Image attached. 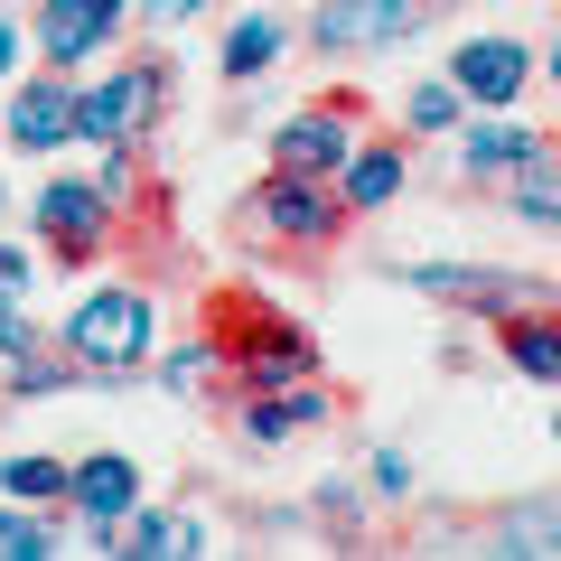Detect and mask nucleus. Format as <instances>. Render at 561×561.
I'll use <instances>...</instances> for the list:
<instances>
[{
  "label": "nucleus",
  "instance_id": "f257e3e1",
  "mask_svg": "<svg viewBox=\"0 0 561 561\" xmlns=\"http://www.w3.org/2000/svg\"><path fill=\"white\" fill-rule=\"evenodd\" d=\"M206 346H216L225 393H280V383L319 375V337L262 290H216L206 300Z\"/></svg>",
  "mask_w": 561,
  "mask_h": 561
},
{
  "label": "nucleus",
  "instance_id": "f03ea898",
  "mask_svg": "<svg viewBox=\"0 0 561 561\" xmlns=\"http://www.w3.org/2000/svg\"><path fill=\"white\" fill-rule=\"evenodd\" d=\"M346 225L356 216H346L337 179H300V169H262L234 197V234L253 243V253H337Z\"/></svg>",
  "mask_w": 561,
  "mask_h": 561
},
{
  "label": "nucleus",
  "instance_id": "7ed1b4c3",
  "mask_svg": "<svg viewBox=\"0 0 561 561\" xmlns=\"http://www.w3.org/2000/svg\"><path fill=\"white\" fill-rule=\"evenodd\" d=\"M57 346L84 375H150V356H160V309H150L140 280H94L57 319Z\"/></svg>",
  "mask_w": 561,
  "mask_h": 561
},
{
  "label": "nucleus",
  "instance_id": "20e7f679",
  "mask_svg": "<svg viewBox=\"0 0 561 561\" xmlns=\"http://www.w3.org/2000/svg\"><path fill=\"white\" fill-rule=\"evenodd\" d=\"M179 103V66L169 57H122L103 76H76V140H150Z\"/></svg>",
  "mask_w": 561,
  "mask_h": 561
},
{
  "label": "nucleus",
  "instance_id": "39448f33",
  "mask_svg": "<svg viewBox=\"0 0 561 561\" xmlns=\"http://www.w3.org/2000/svg\"><path fill=\"white\" fill-rule=\"evenodd\" d=\"M28 234H38L47 262H66V272H94V262L122 243V216L103 206V187L76 169V179H47L38 197H28Z\"/></svg>",
  "mask_w": 561,
  "mask_h": 561
},
{
  "label": "nucleus",
  "instance_id": "423d86ee",
  "mask_svg": "<svg viewBox=\"0 0 561 561\" xmlns=\"http://www.w3.org/2000/svg\"><path fill=\"white\" fill-rule=\"evenodd\" d=\"M431 20H440V0H309L300 38L319 57H383V47L421 38Z\"/></svg>",
  "mask_w": 561,
  "mask_h": 561
},
{
  "label": "nucleus",
  "instance_id": "0eeeda50",
  "mask_svg": "<svg viewBox=\"0 0 561 561\" xmlns=\"http://www.w3.org/2000/svg\"><path fill=\"white\" fill-rule=\"evenodd\" d=\"M122 28H131V0H28V66L84 76L94 57H113Z\"/></svg>",
  "mask_w": 561,
  "mask_h": 561
},
{
  "label": "nucleus",
  "instance_id": "6e6552de",
  "mask_svg": "<svg viewBox=\"0 0 561 561\" xmlns=\"http://www.w3.org/2000/svg\"><path fill=\"white\" fill-rule=\"evenodd\" d=\"M375 113V103L356 94V84H328L319 103H300V113L272 131V169H300V179H337L346 150H356V122Z\"/></svg>",
  "mask_w": 561,
  "mask_h": 561
},
{
  "label": "nucleus",
  "instance_id": "1a4fd4ad",
  "mask_svg": "<svg viewBox=\"0 0 561 561\" xmlns=\"http://www.w3.org/2000/svg\"><path fill=\"white\" fill-rule=\"evenodd\" d=\"M449 84H459L468 113H515V103L534 94V47H524L515 28H478V38L449 47Z\"/></svg>",
  "mask_w": 561,
  "mask_h": 561
},
{
  "label": "nucleus",
  "instance_id": "9d476101",
  "mask_svg": "<svg viewBox=\"0 0 561 561\" xmlns=\"http://www.w3.org/2000/svg\"><path fill=\"white\" fill-rule=\"evenodd\" d=\"M0 140L20 150V160H47L76 140V76L57 66H20L10 76V103H0Z\"/></svg>",
  "mask_w": 561,
  "mask_h": 561
},
{
  "label": "nucleus",
  "instance_id": "9b49d317",
  "mask_svg": "<svg viewBox=\"0 0 561 561\" xmlns=\"http://www.w3.org/2000/svg\"><path fill=\"white\" fill-rule=\"evenodd\" d=\"M542 140H552V131H534L524 113H468L459 131H449V160H459V187H486V197H496V187L515 179L524 160H534Z\"/></svg>",
  "mask_w": 561,
  "mask_h": 561
},
{
  "label": "nucleus",
  "instance_id": "f8f14e48",
  "mask_svg": "<svg viewBox=\"0 0 561 561\" xmlns=\"http://www.w3.org/2000/svg\"><path fill=\"white\" fill-rule=\"evenodd\" d=\"M328 421H337L328 375L280 383V393H234V431H243V449H290L300 431H328Z\"/></svg>",
  "mask_w": 561,
  "mask_h": 561
},
{
  "label": "nucleus",
  "instance_id": "ddd939ff",
  "mask_svg": "<svg viewBox=\"0 0 561 561\" xmlns=\"http://www.w3.org/2000/svg\"><path fill=\"white\" fill-rule=\"evenodd\" d=\"M290 38H300V28L280 20L272 0H253V10H234V20H225V38H216V76L243 94V84H262L280 57H290Z\"/></svg>",
  "mask_w": 561,
  "mask_h": 561
},
{
  "label": "nucleus",
  "instance_id": "4468645a",
  "mask_svg": "<svg viewBox=\"0 0 561 561\" xmlns=\"http://www.w3.org/2000/svg\"><path fill=\"white\" fill-rule=\"evenodd\" d=\"M402 187H412V150H402L393 131H356V150H346V169H337L346 216H383Z\"/></svg>",
  "mask_w": 561,
  "mask_h": 561
},
{
  "label": "nucleus",
  "instance_id": "2eb2a0df",
  "mask_svg": "<svg viewBox=\"0 0 561 561\" xmlns=\"http://www.w3.org/2000/svg\"><path fill=\"white\" fill-rule=\"evenodd\" d=\"M140 496H150L140 486V459H122V449H94V459L66 468V515L76 524H122Z\"/></svg>",
  "mask_w": 561,
  "mask_h": 561
},
{
  "label": "nucleus",
  "instance_id": "dca6fc26",
  "mask_svg": "<svg viewBox=\"0 0 561 561\" xmlns=\"http://www.w3.org/2000/svg\"><path fill=\"white\" fill-rule=\"evenodd\" d=\"M496 356H505V375L561 393V300L552 290H542L534 309H515V319H496Z\"/></svg>",
  "mask_w": 561,
  "mask_h": 561
},
{
  "label": "nucleus",
  "instance_id": "f3484780",
  "mask_svg": "<svg viewBox=\"0 0 561 561\" xmlns=\"http://www.w3.org/2000/svg\"><path fill=\"white\" fill-rule=\"evenodd\" d=\"M478 542H486V552H505V561L561 552V496H515V505H496V515L478 524Z\"/></svg>",
  "mask_w": 561,
  "mask_h": 561
},
{
  "label": "nucleus",
  "instance_id": "a211bd4d",
  "mask_svg": "<svg viewBox=\"0 0 561 561\" xmlns=\"http://www.w3.org/2000/svg\"><path fill=\"white\" fill-rule=\"evenodd\" d=\"M300 505H309V534L337 542V552H365V542H375V515H365V478H319Z\"/></svg>",
  "mask_w": 561,
  "mask_h": 561
},
{
  "label": "nucleus",
  "instance_id": "6ab92c4d",
  "mask_svg": "<svg viewBox=\"0 0 561 561\" xmlns=\"http://www.w3.org/2000/svg\"><path fill=\"white\" fill-rule=\"evenodd\" d=\"M122 552L131 561H169V552H206V524L179 515V505H150L140 496L131 515H122Z\"/></svg>",
  "mask_w": 561,
  "mask_h": 561
},
{
  "label": "nucleus",
  "instance_id": "aec40b11",
  "mask_svg": "<svg viewBox=\"0 0 561 561\" xmlns=\"http://www.w3.org/2000/svg\"><path fill=\"white\" fill-rule=\"evenodd\" d=\"M496 197H505V216H524V225H542V234H561V140H542V150L496 187Z\"/></svg>",
  "mask_w": 561,
  "mask_h": 561
},
{
  "label": "nucleus",
  "instance_id": "412c9836",
  "mask_svg": "<svg viewBox=\"0 0 561 561\" xmlns=\"http://www.w3.org/2000/svg\"><path fill=\"white\" fill-rule=\"evenodd\" d=\"M534 300H542V280H534V272H505V262H468V290H459L468 319H515V309H534Z\"/></svg>",
  "mask_w": 561,
  "mask_h": 561
},
{
  "label": "nucleus",
  "instance_id": "4be33fe9",
  "mask_svg": "<svg viewBox=\"0 0 561 561\" xmlns=\"http://www.w3.org/2000/svg\"><path fill=\"white\" fill-rule=\"evenodd\" d=\"M66 542L76 534H66L47 505H20V496L0 505V561H47V552H66Z\"/></svg>",
  "mask_w": 561,
  "mask_h": 561
},
{
  "label": "nucleus",
  "instance_id": "5701e85b",
  "mask_svg": "<svg viewBox=\"0 0 561 561\" xmlns=\"http://www.w3.org/2000/svg\"><path fill=\"white\" fill-rule=\"evenodd\" d=\"M66 468H76V459H38V449H0V496H20V505H66Z\"/></svg>",
  "mask_w": 561,
  "mask_h": 561
},
{
  "label": "nucleus",
  "instance_id": "b1692460",
  "mask_svg": "<svg viewBox=\"0 0 561 561\" xmlns=\"http://www.w3.org/2000/svg\"><path fill=\"white\" fill-rule=\"evenodd\" d=\"M76 383H84V365L66 356V346H57V356H47V346L10 356V393H20V402H57V393H76Z\"/></svg>",
  "mask_w": 561,
  "mask_h": 561
},
{
  "label": "nucleus",
  "instance_id": "393cba45",
  "mask_svg": "<svg viewBox=\"0 0 561 561\" xmlns=\"http://www.w3.org/2000/svg\"><path fill=\"white\" fill-rule=\"evenodd\" d=\"M459 122H468V103H459V84H449V76L402 94V131H412V140H449Z\"/></svg>",
  "mask_w": 561,
  "mask_h": 561
},
{
  "label": "nucleus",
  "instance_id": "a878e982",
  "mask_svg": "<svg viewBox=\"0 0 561 561\" xmlns=\"http://www.w3.org/2000/svg\"><path fill=\"white\" fill-rule=\"evenodd\" d=\"M150 383H160V393H179V402H197V393H216V346H206V337H187V346H169V356L160 365H150Z\"/></svg>",
  "mask_w": 561,
  "mask_h": 561
},
{
  "label": "nucleus",
  "instance_id": "bb28decb",
  "mask_svg": "<svg viewBox=\"0 0 561 561\" xmlns=\"http://www.w3.org/2000/svg\"><path fill=\"white\" fill-rule=\"evenodd\" d=\"M84 179L103 187L113 216H131V197H140V140H94V169H84Z\"/></svg>",
  "mask_w": 561,
  "mask_h": 561
},
{
  "label": "nucleus",
  "instance_id": "cd10ccee",
  "mask_svg": "<svg viewBox=\"0 0 561 561\" xmlns=\"http://www.w3.org/2000/svg\"><path fill=\"white\" fill-rule=\"evenodd\" d=\"M365 496H375V505H412V496H421V468L402 459L393 440H383V449H365Z\"/></svg>",
  "mask_w": 561,
  "mask_h": 561
},
{
  "label": "nucleus",
  "instance_id": "c85d7f7f",
  "mask_svg": "<svg viewBox=\"0 0 561 561\" xmlns=\"http://www.w3.org/2000/svg\"><path fill=\"white\" fill-rule=\"evenodd\" d=\"M28 280H38V243L0 234V300H28Z\"/></svg>",
  "mask_w": 561,
  "mask_h": 561
},
{
  "label": "nucleus",
  "instance_id": "c756f323",
  "mask_svg": "<svg viewBox=\"0 0 561 561\" xmlns=\"http://www.w3.org/2000/svg\"><path fill=\"white\" fill-rule=\"evenodd\" d=\"M206 10H216V0H131V20H140V28H160V38H179V28L206 20Z\"/></svg>",
  "mask_w": 561,
  "mask_h": 561
},
{
  "label": "nucleus",
  "instance_id": "7c9ffc66",
  "mask_svg": "<svg viewBox=\"0 0 561 561\" xmlns=\"http://www.w3.org/2000/svg\"><path fill=\"white\" fill-rule=\"evenodd\" d=\"M28 346H38L28 309H20V300H0V365H10V356H28Z\"/></svg>",
  "mask_w": 561,
  "mask_h": 561
},
{
  "label": "nucleus",
  "instance_id": "2f4dec72",
  "mask_svg": "<svg viewBox=\"0 0 561 561\" xmlns=\"http://www.w3.org/2000/svg\"><path fill=\"white\" fill-rule=\"evenodd\" d=\"M20 66H28V28H20V20H10V10H0V84L20 76Z\"/></svg>",
  "mask_w": 561,
  "mask_h": 561
},
{
  "label": "nucleus",
  "instance_id": "473e14b6",
  "mask_svg": "<svg viewBox=\"0 0 561 561\" xmlns=\"http://www.w3.org/2000/svg\"><path fill=\"white\" fill-rule=\"evenodd\" d=\"M534 76H542V84H561V28H552L542 47H534Z\"/></svg>",
  "mask_w": 561,
  "mask_h": 561
},
{
  "label": "nucleus",
  "instance_id": "72a5a7b5",
  "mask_svg": "<svg viewBox=\"0 0 561 561\" xmlns=\"http://www.w3.org/2000/svg\"><path fill=\"white\" fill-rule=\"evenodd\" d=\"M0 225H10V187H0Z\"/></svg>",
  "mask_w": 561,
  "mask_h": 561
},
{
  "label": "nucleus",
  "instance_id": "f704fd0d",
  "mask_svg": "<svg viewBox=\"0 0 561 561\" xmlns=\"http://www.w3.org/2000/svg\"><path fill=\"white\" fill-rule=\"evenodd\" d=\"M552 440H561V412H552Z\"/></svg>",
  "mask_w": 561,
  "mask_h": 561
},
{
  "label": "nucleus",
  "instance_id": "c9c22d12",
  "mask_svg": "<svg viewBox=\"0 0 561 561\" xmlns=\"http://www.w3.org/2000/svg\"><path fill=\"white\" fill-rule=\"evenodd\" d=\"M0 10H10V0H0Z\"/></svg>",
  "mask_w": 561,
  "mask_h": 561
}]
</instances>
